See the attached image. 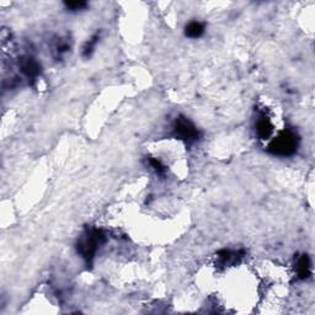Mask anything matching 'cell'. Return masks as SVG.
<instances>
[{"instance_id":"6da1fadb","label":"cell","mask_w":315,"mask_h":315,"mask_svg":"<svg viewBox=\"0 0 315 315\" xmlns=\"http://www.w3.org/2000/svg\"><path fill=\"white\" fill-rule=\"evenodd\" d=\"M105 241V235L101 230H89L78 243V251L88 261H91L96 254L97 248Z\"/></svg>"},{"instance_id":"7a4b0ae2","label":"cell","mask_w":315,"mask_h":315,"mask_svg":"<svg viewBox=\"0 0 315 315\" xmlns=\"http://www.w3.org/2000/svg\"><path fill=\"white\" fill-rule=\"evenodd\" d=\"M297 148H298V137L294 132L286 131L273 139L268 150L275 155L286 157L293 154Z\"/></svg>"},{"instance_id":"3957f363","label":"cell","mask_w":315,"mask_h":315,"mask_svg":"<svg viewBox=\"0 0 315 315\" xmlns=\"http://www.w3.org/2000/svg\"><path fill=\"white\" fill-rule=\"evenodd\" d=\"M174 131L180 139L187 142V143H192V142L197 141L198 134H200L193 123L185 117H179L175 121Z\"/></svg>"},{"instance_id":"277c9868","label":"cell","mask_w":315,"mask_h":315,"mask_svg":"<svg viewBox=\"0 0 315 315\" xmlns=\"http://www.w3.org/2000/svg\"><path fill=\"white\" fill-rule=\"evenodd\" d=\"M20 68H21L22 73H24L26 77L31 78H36L40 73V65H38L37 62L35 61L31 57H26V58H22L21 62H20Z\"/></svg>"},{"instance_id":"5b68a950","label":"cell","mask_w":315,"mask_h":315,"mask_svg":"<svg viewBox=\"0 0 315 315\" xmlns=\"http://www.w3.org/2000/svg\"><path fill=\"white\" fill-rule=\"evenodd\" d=\"M256 132L259 138L261 139H268L273 132L272 123L267 117H261V120L257 121L256 125Z\"/></svg>"},{"instance_id":"8992f818","label":"cell","mask_w":315,"mask_h":315,"mask_svg":"<svg viewBox=\"0 0 315 315\" xmlns=\"http://www.w3.org/2000/svg\"><path fill=\"white\" fill-rule=\"evenodd\" d=\"M297 275L300 280H305V278L309 277L310 275V260L308 257V255H303L300 259L297 261Z\"/></svg>"},{"instance_id":"52a82bcc","label":"cell","mask_w":315,"mask_h":315,"mask_svg":"<svg viewBox=\"0 0 315 315\" xmlns=\"http://www.w3.org/2000/svg\"><path fill=\"white\" fill-rule=\"evenodd\" d=\"M205 32V26H203L201 22L197 21H192L186 26V33L187 37L190 38H198L200 36H202V33Z\"/></svg>"},{"instance_id":"ba28073f","label":"cell","mask_w":315,"mask_h":315,"mask_svg":"<svg viewBox=\"0 0 315 315\" xmlns=\"http://www.w3.org/2000/svg\"><path fill=\"white\" fill-rule=\"evenodd\" d=\"M97 40H99L97 36H95V37H93L91 40H89V42L86 43L85 47H84V56L89 57L91 53H93L94 48H95V46H96L97 43Z\"/></svg>"},{"instance_id":"9c48e42d","label":"cell","mask_w":315,"mask_h":315,"mask_svg":"<svg viewBox=\"0 0 315 315\" xmlns=\"http://www.w3.org/2000/svg\"><path fill=\"white\" fill-rule=\"evenodd\" d=\"M65 5L70 10H81V9L86 6V3H84V1H70V3H67Z\"/></svg>"}]
</instances>
